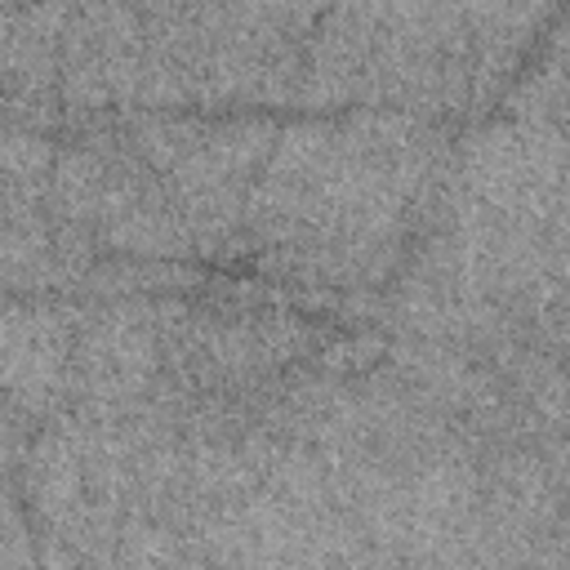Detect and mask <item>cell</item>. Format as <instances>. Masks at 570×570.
<instances>
[{"mask_svg":"<svg viewBox=\"0 0 570 570\" xmlns=\"http://www.w3.org/2000/svg\"><path fill=\"white\" fill-rule=\"evenodd\" d=\"M445 191V147L419 116L307 120L276 134L245 232L263 263L312 285L396 276Z\"/></svg>","mask_w":570,"mask_h":570,"instance_id":"1","label":"cell"},{"mask_svg":"<svg viewBox=\"0 0 570 570\" xmlns=\"http://www.w3.org/2000/svg\"><path fill=\"white\" fill-rule=\"evenodd\" d=\"M165 178L200 254H218L240 227L276 129L267 120H142L125 134Z\"/></svg>","mask_w":570,"mask_h":570,"instance_id":"2","label":"cell"},{"mask_svg":"<svg viewBox=\"0 0 570 570\" xmlns=\"http://www.w3.org/2000/svg\"><path fill=\"white\" fill-rule=\"evenodd\" d=\"M142 85V22L129 0H71L58 89L71 116L129 111Z\"/></svg>","mask_w":570,"mask_h":570,"instance_id":"3","label":"cell"},{"mask_svg":"<svg viewBox=\"0 0 570 570\" xmlns=\"http://www.w3.org/2000/svg\"><path fill=\"white\" fill-rule=\"evenodd\" d=\"M80 312L62 303H0V392L22 414L67 405Z\"/></svg>","mask_w":570,"mask_h":570,"instance_id":"4","label":"cell"}]
</instances>
